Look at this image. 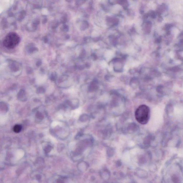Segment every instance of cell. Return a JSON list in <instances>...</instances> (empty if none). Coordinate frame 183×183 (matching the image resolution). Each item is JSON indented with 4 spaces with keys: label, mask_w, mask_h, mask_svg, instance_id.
Returning <instances> with one entry per match:
<instances>
[{
    "label": "cell",
    "mask_w": 183,
    "mask_h": 183,
    "mask_svg": "<svg viewBox=\"0 0 183 183\" xmlns=\"http://www.w3.org/2000/svg\"><path fill=\"white\" fill-rule=\"evenodd\" d=\"M135 116L136 120L139 123L142 124H146L150 119L149 108L146 105L140 106L136 109Z\"/></svg>",
    "instance_id": "obj_1"
},
{
    "label": "cell",
    "mask_w": 183,
    "mask_h": 183,
    "mask_svg": "<svg viewBox=\"0 0 183 183\" xmlns=\"http://www.w3.org/2000/svg\"><path fill=\"white\" fill-rule=\"evenodd\" d=\"M20 37L17 34L14 32L9 33L4 39L3 45L9 49L14 48L20 42Z\"/></svg>",
    "instance_id": "obj_2"
},
{
    "label": "cell",
    "mask_w": 183,
    "mask_h": 183,
    "mask_svg": "<svg viewBox=\"0 0 183 183\" xmlns=\"http://www.w3.org/2000/svg\"><path fill=\"white\" fill-rule=\"evenodd\" d=\"M21 129H22V127L21 125L17 124L14 126L13 128V130L14 132L18 133L21 131Z\"/></svg>",
    "instance_id": "obj_3"
}]
</instances>
